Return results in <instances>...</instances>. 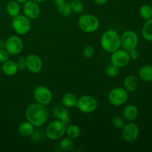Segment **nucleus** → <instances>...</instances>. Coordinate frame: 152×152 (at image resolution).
I'll use <instances>...</instances> for the list:
<instances>
[{
    "instance_id": "0eeeda50",
    "label": "nucleus",
    "mask_w": 152,
    "mask_h": 152,
    "mask_svg": "<svg viewBox=\"0 0 152 152\" xmlns=\"http://www.w3.org/2000/svg\"><path fill=\"white\" fill-rule=\"evenodd\" d=\"M12 28L17 35H26L31 29V20L25 15L19 14L13 18Z\"/></svg>"
},
{
    "instance_id": "c756f323",
    "label": "nucleus",
    "mask_w": 152,
    "mask_h": 152,
    "mask_svg": "<svg viewBox=\"0 0 152 152\" xmlns=\"http://www.w3.org/2000/svg\"><path fill=\"white\" fill-rule=\"evenodd\" d=\"M105 72H106L107 75L110 77H116L120 73V68L116 65H113V64H110L108 65L105 69Z\"/></svg>"
},
{
    "instance_id": "f3484780",
    "label": "nucleus",
    "mask_w": 152,
    "mask_h": 152,
    "mask_svg": "<svg viewBox=\"0 0 152 152\" xmlns=\"http://www.w3.org/2000/svg\"><path fill=\"white\" fill-rule=\"evenodd\" d=\"M1 71L4 75L7 77H12L17 74L19 68H18L16 62L8 59L1 64Z\"/></svg>"
},
{
    "instance_id": "473e14b6",
    "label": "nucleus",
    "mask_w": 152,
    "mask_h": 152,
    "mask_svg": "<svg viewBox=\"0 0 152 152\" xmlns=\"http://www.w3.org/2000/svg\"><path fill=\"white\" fill-rule=\"evenodd\" d=\"M10 57V54L7 53V50L4 48H0V64L4 63L7 60H8Z\"/></svg>"
},
{
    "instance_id": "c9c22d12",
    "label": "nucleus",
    "mask_w": 152,
    "mask_h": 152,
    "mask_svg": "<svg viewBox=\"0 0 152 152\" xmlns=\"http://www.w3.org/2000/svg\"><path fill=\"white\" fill-rule=\"evenodd\" d=\"M92 1L98 5H104V4H107L109 0H92Z\"/></svg>"
},
{
    "instance_id": "aec40b11",
    "label": "nucleus",
    "mask_w": 152,
    "mask_h": 152,
    "mask_svg": "<svg viewBox=\"0 0 152 152\" xmlns=\"http://www.w3.org/2000/svg\"><path fill=\"white\" fill-rule=\"evenodd\" d=\"M77 97L76 94L71 92H67L62 96V104L66 108H74L76 107L77 102Z\"/></svg>"
},
{
    "instance_id": "7ed1b4c3",
    "label": "nucleus",
    "mask_w": 152,
    "mask_h": 152,
    "mask_svg": "<svg viewBox=\"0 0 152 152\" xmlns=\"http://www.w3.org/2000/svg\"><path fill=\"white\" fill-rule=\"evenodd\" d=\"M99 20L96 16L91 13L82 14L78 19V26L82 31L88 34L96 32L99 28Z\"/></svg>"
},
{
    "instance_id": "dca6fc26",
    "label": "nucleus",
    "mask_w": 152,
    "mask_h": 152,
    "mask_svg": "<svg viewBox=\"0 0 152 152\" xmlns=\"http://www.w3.org/2000/svg\"><path fill=\"white\" fill-rule=\"evenodd\" d=\"M138 117V108L133 104L127 105L123 111V117L125 121L134 122Z\"/></svg>"
},
{
    "instance_id": "2f4dec72",
    "label": "nucleus",
    "mask_w": 152,
    "mask_h": 152,
    "mask_svg": "<svg viewBox=\"0 0 152 152\" xmlns=\"http://www.w3.org/2000/svg\"><path fill=\"white\" fill-rule=\"evenodd\" d=\"M33 140H34L37 142H40V141L44 140L45 137H46L45 132H43L42 131H34V134L31 136Z\"/></svg>"
},
{
    "instance_id": "72a5a7b5",
    "label": "nucleus",
    "mask_w": 152,
    "mask_h": 152,
    "mask_svg": "<svg viewBox=\"0 0 152 152\" xmlns=\"http://www.w3.org/2000/svg\"><path fill=\"white\" fill-rule=\"evenodd\" d=\"M17 64L18 68H19V71H24V70L26 69V62H25V56H20V57L18 59V61L16 62Z\"/></svg>"
},
{
    "instance_id": "1a4fd4ad",
    "label": "nucleus",
    "mask_w": 152,
    "mask_h": 152,
    "mask_svg": "<svg viewBox=\"0 0 152 152\" xmlns=\"http://www.w3.org/2000/svg\"><path fill=\"white\" fill-rule=\"evenodd\" d=\"M24 48V42L19 35L9 37L4 43V49L11 56H16L22 53Z\"/></svg>"
},
{
    "instance_id": "bb28decb",
    "label": "nucleus",
    "mask_w": 152,
    "mask_h": 152,
    "mask_svg": "<svg viewBox=\"0 0 152 152\" xmlns=\"http://www.w3.org/2000/svg\"><path fill=\"white\" fill-rule=\"evenodd\" d=\"M139 12L140 15L143 19L148 20L152 18V7L148 4H143L141 6Z\"/></svg>"
},
{
    "instance_id": "f8f14e48",
    "label": "nucleus",
    "mask_w": 152,
    "mask_h": 152,
    "mask_svg": "<svg viewBox=\"0 0 152 152\" xmlns=\"http://www.w3.org/2000/svg\"><path fill=\"white\" fill-rule=\"evenodd\" d=\"M140 135V129L137 125L132 122H128L122 128V137L126 142H132L137 140Z\"/></svg>"
},
{
    "instance_id": "ea45409f",
    "label": "nucleus",
    "mask_w": 152,
    "mask_h": 152,
    "mask_svg": "<svg viewBox=\"0 0 152 152\" xmlns=\"http://www.w3.org/2000/svg\"><path fill=\"white\" fill-rule=\"evenodd\" d=\"M1 39H0V47H1Z\"/></svg>"
},
{
    "instance_id": "e433bc0d",
    "label": "nucleus",
    "mask_w": 152,
    "mask_h": 152,
    "mask_svg": "<svg viewBox=\"0 0 152 152\" xmlns=\"http://www.w3.org/2000/svg\"><path fill=\"white\" fill-rule=\"evenodd\" d=\"M66 0H53V2H54L55 5L57 7V6H59V4H61L62 3H63L64 1H65Z\"/></svg>"
},
{
    "instance_id": "9b49d317",
    "label": "nucleus",
    "mask_w": 152,
    "mask_h": 152,
    "mask_svg": "<svg viewBox=\"0 0 152 152\" xmlns=\"http://www.w3.org/2000/svg\"><path fill=\"white\" fill-rule=\"evenodd\" d=\"M131 60L130 56L127 50L124 49H117L111 53V62L119 68H124L129 65Z\"/></svg>"
},
{
    "instance_id": "9d476101",
    "label": "nucleus",
    "mask_w": 152,
    "mask_h": 152,
    "mask_svg": "<svg viewBox=\"0 0 152 152\" xmlns=\"http://www.w3.org/2000/svg\"><path fill=\"white\" fill-rule=\"evenodd\" d=\"M120 41L121 47L129 52L133 49L137 48L139 43V37L134 31L128 30L120 36Z\"/></svg>"
},
{
    "instance_id": "412c9836",
    "label": "nucleus",
    "mask_w": 152,
    "mask_h": 152,
    "mask_svg": "<svg viewBox=\"0 0 152 152\" xmlns=\"http://www.w3.org/2000/svg\"><path fill=\"white\" fill-rule=\"evenodd\" d=\"M65 134L72 140H77L81 136L82 131L80 126L76 124H68L66 126Z\"/></svg>"
},
{
    "instance_id": "a211bd4d",
    "label": "nucleus",
    "mask_w": 152,
    "mask_h": 152,
    "mask_svg": "<svg viewBox=\"0 0 152 152\" xmlns=\"http://www.w3.org/2000/svg\"><path fill=\"white\" fill-rule=\"evenodd\" d=\"M34 131H35V126L28 121L22 123L18 128L19 134L24 137H31Z\"/></svg>"
},
{
    "instance_id": "cd10ccee",
    "label": "nucleus",
    "mask_w": 152,
    "mask_h": 152,
    "mask_svg": "<svg viewBox=\"0 0 152 152\" xmlns=\"http://www.w3.org/2000/svg\"><path fill=\"white\" fill-rule=\"evenodd\" d=\"M71 7L72 12L77 13V14H80L84 10V4L80 0H72L71 1Z\"/></svg>"
},
{
    "instance_id": "6e6552de",
    "label": "nucleus",
    "mask_w": 152,
    "mask_h": 152,
    "mask_svg": "<svg viewBox=\"0 0 152 152\" xmlns=\"http://www.w3.org/2000/svg\"><path fill=\"white\" fill-rule=\"evenodd\" d=\"M33 96L36 102L44 105H48L53 100V94L50 88L45 86H37L33 91Z\"/></svg>"
},
{
    "instance_id": "4be33fe9",
    "label": "nucleus",
    "mask_w": 152,
    "mask_h": 152,
    "mask_svg": "<svg viewBox=\"0 0 152 152\" xmlns=\"http://www.w3.org/2000/svg\"><path fill=\"white\" fill-rule=\"evenodd\" d=\"M6 11H7V14L12 18L18 16L20 14L21 12L20 4L18 3L16 0L9 1L6 6Z\"/></svg>"
},
{
    "instance_id": "f257e3e1",
    "label": "nucleus",
    "mask_w": 152,
    "mask_h": 152,
    "mask_svg": "<svg viewBox=\"0 0 152 152\" xmlns=\"http://www.w3.org/2000/svg\"><path fill=\"white\" fill-rule=\"evenodd\" d=\"M49 111L46 105L34 102L28 106L25 111V118L35 127L39 128L47 123Z\"/></svg>"
},
{
    "instance_id": "ddd939ff",
    "label": "nucleus",
    "mask_w": 152,
    "mask_h": 152,
    "mask_svg": "<svg viewBox=\"0 0 152 152\" xmlns=\"http://www.w3.org/2000/svg\"><path fill=\"white\" fill-rule=\"evenodd\" d=\"M26 69L33 74H38L43 68V61L39 55L31 53L25 57Z\"/></svg>"
},
{
    "instance_id": "2eb2a0df",
    "label": "nucleus",
    "mask_w": 152,
    "mask_h": 152,
    "mask_svg": "<svg viewBox=\"0 0 152 152\" xmlns=\"http://www.w3.org/2000/svg\"><path fill=\"white\" fill-rule=\"evenodd\" d=\"M53 114L56 120L61 121L66 126L71 123V118L68 108L64 106L62 104L56 105L55 106H53Z\"/></svg>"
},
{
    "instance_id": "6ab92c4d",
    "label": "nucleus",
    "mask_w": 152,
    "mask_h": 152,
    "mask_svg": "<svg viewBox=\"0 0 152 152\" xmlns=\"http://www.w3.org/2000/svg\"><path fill=\"white\" fill-rule=\"evenodd\" d=\"M138 87V80L135 76L128 75L123 80V88L129 92L134 91Z\"/></svg>"
},
{
    "instance_id": "58836bf2",
    "label": "nucleus",
    "mask_w": 152,
    "mask_h": 152,
    "mask_svg": "<svg viewBox=\"0 0 152 152\" xmlns=\"http://www.w3.org/2000/svg\"><path fill=\"white\" fill-rule=\"evenodd\" d=\"M34 1H35V2L37 3H39V4H40V3H42L44 2V1H45L46 0H33Z\"/></svg>"
},
{
    "instance_id": "39448f33",
    "label": "nucleus",
    "mask_w": 152,
    "mask_h": 152,
    "mask_svg": "<svg viewBox=\"0 0 152 152\" xmlns=\"http://www.w3.org/2000/svg\"><path fill=\"white\" fill-rule=\"evenodd\" d=\"M129 98V91L123 87H116L111 89L108 95V100L109 103L115 107H120L124 105Z\"/></svg>"
},
{
    "instance_id": "f03ea898",
    "label": "nucleus",
    "mask_w": 152,
    "mask_h": 152,
    "mask_svg": "<svg viewBox=\"0 0 152 152\" xmlns=\"http://www.w3.org/2000/svg\"><path fill=\"white\" fill-rule=\"evenodd\" d=\"M100 45L105 51L112 53L121 48L120 35L115 30H108L102 34Z\"/></svg>"
},
{
    "instance_id": "4c0bfd02",
    "label": "nucleus",
    "mask_w": 152,
    "mask_h": 152,
    "mask_svg": "<svg viewBox=\"0 0 152 152\" xmlns=\"http://www.w3.org/2000/svg\"><path fill=\"white\" fill-rule=\"evenodd\" d=\"M16 1H17L18 3H19V4H25V2H26L27 1H28V0H16Z\"/></svg>"
},
{
    "instance_id": "20e7f679",
    "label": "nucleus",
    "mask_w": 152,
    "mask_h": 152,
    "mask_svg": "<svg viewBox=\"0 0 152 152\" xmlns=\"http://www.w3.org/2000/svg\"><path fill=\"white\" fill-rule=\"evenodd\" d=\"M66 126V125L56 119L53 121H51L45 129V132L46 137L51 140H60L65 134Z\"/></svg>"
},
{
    "instance_id": "4468645a",
    "label": "nucleus",
    "mask_w": 152,
    "mask_h": 152,
    "mask_svg": "<svg viewBox=\"0 0 152 152\" xmlns=\"http://www.w3.org/2000/svg\"><path fill=\"white\" fill-rule=\"evenodd\" d=\"M23 15H25L30 20H34L39 16L41 9L39 3L35 2L33 0H28L22 7Z\"/></svg>"
},
{
    "instance_id": "5701e85b",
    "label": "nucleus",
    "mask_w": 152,
    "mask_h": 152,
    "mask_svg": "<svg viewBox=\"0 0 152 152\" xmlns=\"http://www.w3.org/2000/svg\"><path fill=\"white\" fill-rule=\"evenodd\" d=\"M59 147L62 151L68 152L72 151L74 148V140L71 139L68 137H62L59 141Z\"/></svg>"
},
{
    "instance_id": "a878e982",
    "label": "nucleus",
    "mask_w": 152,
    "mask_h": 152,
    "mask_svg": "<svg viewBox=\"0 0 152 152\" xmlns=\"http://www.w3.org/2000/svg\"><path fill=\"white\" fill-rule=\"evenodd\" d=\"M57 10L59 14L62 16H68L72 13L71 3L68 1H64L63 3L57 6Z\"/></svg>"
},
{
    "instance_id": "c85d7f7f",
    "label": "nucleus",
    "mask_w": 152,
    "mask_h": 152,
    "mask_svg": "<svg viewBox=\"0 0 152 152\" xmlns=\"http://www.w3.org/2000/svg\"><path fill=\"white\" fill-rule=\"evenodd\" d=\"M111 124L114 126L115 129H122V128L124 126L125 123V120L123 119V117H120V116H114V117L111 120Z\"/></svg>"
},
{
    "instance_id": "7c9ffc66",
    "label": "nucleus",
    "mask_w": 152,
    "mask_h": 152,
    "mask_svg": "<svg viewBox=\"0 0 152 152\" xmlns=\"http://www.w3.org/2000/svg\"><path fill=\"white\" fill-rule=\"evenodd\" d=\"M95 53V49L93 46L91 45H87L84 48L83 51V54L85 58H87V59H89V58H91L92 56L94 55Z\"/></svg>"
},
{
    "instance_id": "393cba45",
    "label": "nucleus",
    "mask_w": 152,
    "mask_h": 152,
    "mask_svg": "<svg viewBox=\"0 0 152 152\" xmlns=\"http://www.w3.org/2000/svg\"><path fill=\"white\" fill-rule=\"evenodd\" d=\"M142 34L143 38L146 41L152 42V18L146 20L144 24L142 30Z\"/></svg>"
},
{
    "instance_id": "b1692460",
    "label": "nucleus",
    "mask_w": 152,
    "mask_h": 152,
    "mask_svg": "<svg viewBox=\"0 0 152 152\" xmlns=\"http://www.w3.org/2000/svg\"><path fill=\"white\" fill-rule=\"evenodd\" d=\"M139 76L143 81L152 82V65H144L139 71Z\"/></svg>"
},
{
    "instance_id": "f704fd0d",
    "label": "nucleus",
    "mask_w": 152,
    "mask_h": 152,
    "mask_svg": "<svg viewBox=\"0 0 152 152\" xmlns=\"http://www.w3.org/2000/svg\"><path fill=\"white\" fill-rule=\"evenodd\" d=\"M129 56H130V58L132 59H138L140 57V51L137 48L130 50L129 52Z\"/></svg>"
},
{
    "instance_id": "423d86ee",
    "label": "nucleus",
    "mask_w": 152,
    "mask_h": 152,
    "mask_svg": "<svg viewBox=\"0 0 152 152\" xmlns=\"http://www.w3.org/2000/svg\"><path fill=\"white\" fill-rule=\"evenodd\" d=\"M98 106L97 100L90 95H83L77 99L76 107L84 114H91L94 112Z\"/></svg>"
}]
</instances>
